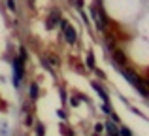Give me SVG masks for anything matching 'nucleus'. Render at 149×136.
<instances>
[{
    "label": "nucleus",
    "instance_id": "f257e3e1",
    "mask_svg": "<svg viewBox=\"0 0 149 136\" xmlns=\"http://www.w3.org/2000/svg\"><path fill=\"white\" fill-rule=\"evenodd\" d=\"M21 61L19 59H13V63H11V66H13V85L15 87H19V81L23 80V66H21Z\"/></svg>",
    "mask_w": 149,
    "mask_h": 136
},
{
    "label": "nucleus",
    "instance_id": "f03ea898",
    "mask_svg": "<svg viewBox=\"0 0 149 136\" xmlns=\"http://www.w3.org/2000/svg\"><path fill=\"white\" fill-rule=\"evenodd\" d=\"M62 32H64V36H66V42H68V44H72L74 45V42H76V30L72 29V27H64V29H62Z\"/></svg>",
    "mask_w": 149,
    "mask_h": 136
},
{
    "label": "nucleus",
    "instance_id": "7ed1b4c3",
    "mask_svg": "<svg viewBox=\"0 0 149 136\" xmlns=\"http://www.w3.org/2000/svg\"><path fill=\"white\" fill-rule=\"evenodd\" d=\"M125 77H127L128 81H130V83H134V85H140V80H138V76H136V74H132V72H127V70H125Z\"/></svg>",
    "mask_w": 149,
    "mask_h": 136
},
{
    "label": "nucleus",
    "instance_id": "20e7f679",
    "mask_svg": "<svg viewBox=\"0 0 149 136\" xmlns=\"http://www.w3.org/2000/svg\"><path fill=\"white\" fill-rule=\"evenodd\" d=\"M93 87H95V89H96V93H98L102 98H104V102H108V95H106V91H104V89H102L98 83H93Z\"/></svg>",
    "mask_w": 149,
    "mask_h": 136
},
{
    "label": "nucleus",
    "instance_id": "39448f33",
    "mask_svg": "<svg viewBox=\"0 0 149 136\" xmlns=\"http://www.w3.org/2000/svg\"><path fill=\"white\" fill-rule=\"evenodd\" d=\"M6 6H8V10H10L11 13H15V11H17V6H15L13 0H6Z\"/></svg>",
    "mask_w": 149,
    "mask_h": 136
},
{
    "label": "nucleus",
    "instance_id": "423d86ee",
    "mask_svg": "<svg viewBox=\"0 0 149 136\" xmlns=\"http://www.w3.org/2000/svg\"><path fill=\"white\" fill-rule=\"evenodd\" d=\"M30 96H32V98H38V85L36 83H30Z\"/></svg>",
    "mask_w": 149,
    "mask_h": 136
},
{
    "label": "nucleus",
    "instance_id": "0eeeda50",
    "mask_svg": "<svg viewBox=\"0 0 149 136\" xmlns=\"http://www.w3.org/2000/svg\"><path fill=\"white\" fill-rule=\"evenodd\" d=\"M106 129H108V133L111 134V136H119V133L115 130V127H113L111 123H106Z\"/></svg>",
    "mask_w": 149,
    "mask_h": 136
},
{
    "label": "nucleus",
    "instance_id": "6e6552de",
    "mask_svg": "<svg viewBox=\"0 0 149 136\" xmlns=\"http://www.w3.org/2000/svg\"><path fill=\"white\" fill-rule=\"evenodd\" d=\"M87 66L89 68H95V55H93V53H89V55H87Z\"/></svg>",
    "mask_w": 149,
    "mask_h": 136
},
{
    "label": "nucleus",
    "instance_id": "1a4fd4ad",
    "mask_svg": "<svg viewBox=\"0 0 149 136\" xmlns=\"http://www.w3.org/2000/svg\"><path fill=\"white\" fill-rule=\"evenodd\" d=\"M19 61H21V63H25V61H26V51H25V47H21V51H19Z\"/></svg>",
    "mask_w": 149,
    "mask_h": 136
},
{
    "label": "nucleus",
    "instance_id": "9d476101",
    "mask_svg": "<svg viewBox=\"0 0 149 136\" xmlns=\"http://www.w3.org/2000/svg\"><path fill=\"white\" fill-rule=\"evenodd\" d=\"M121 136H132V133L127 129V127H123V129H121Z\"/></svg>",
    "mask_w": 149,
    "mask_h": 136
},
{
    "label": "nucleus",
    "instance_id": "9b49d317",
    "mask_svg": "<svg viewBox=\"0 0 149 136\" xmlns=\"http://www.w3.org/2000/svg\"><path fill=\"white\" fill-rule=\"evenodd\" d=\"M102 110H104L106 114H111V108H109V102H106L104 106H102Z\"/></svg>",
    "mask_w": 149,
    "mask_h": 136
},
{
    "label": "nucleus",
    "instance_id": "f8f14e48",
    "mask_svg": "<svg viewBox=\"0 0 149 136\" xmlns=\"http://www.w3.org/2000/svg\"><path fill=\"white\" fill-rule=\"evenodd\" d=\"M36 134H38V136H44V127H42V125H38V129H36Z\"/></svg>",
    "mask_w": 149,
    "mask_h": 136
},
{
    "label": "nucleus",
    "instance_id": "ddd939ff",
    "mask_svg": "<svg viewBox=\"0 0 149 136\" xmlns=\"http://www.w3.org/2000/svg\"><path fill=\"white\" fill-rule=\"evenodd\" d=\"M95 130H96V133H102V130H104V125H102V123H98V125L95 127Z\"/></svg>",
    "mask_w": 149,
    "mask_h": 136
},
{
    "label": "nucleus",
    "instance_id": "4468645a",
    "mask_svg": "<svg viewBox=\"0 0 149 136\" xmlns=\"http://www.w3.org/2000/svg\"><path fill=\"white\" fill-rule=\"evenodd\" d=\"M109 115H111V119H113V123H119V117H117V115H115V114H113V112H111V114H109Z\"/></svg>",
    "mask_w": 149,
    "mask_h": 136
}]
</instances>
